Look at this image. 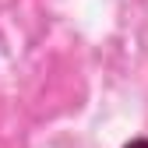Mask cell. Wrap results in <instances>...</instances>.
Returning <instances> with one entry per match:
<instances>
[{
    "instance_id": "1",
    "label": "cell",
    "mask_w": 148,
    "mask_h": 148,
    "mask_svg": "<svg viewBox=\"0 0 148 148\" xmlns=\"http://www.w3.org/2000/svg\"><path fill=\"white\" fill-rule=\"evenodd\" d=\"M123 148H148V138H138V141H131V145H123Z\"/></svg>"
}]
</instances>
